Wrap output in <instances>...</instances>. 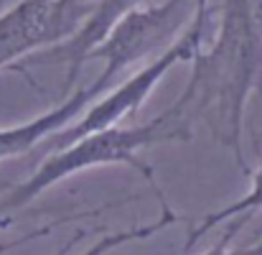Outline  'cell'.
<instances>
[{"instance_id":"obj_1","label":"cell","mask_w":262,"mask_h":255,"mask_svg":"<svg viewBox=\"0 0 262 255\" xmlns=\"http://www.w3.org/2000/svg\"><path fill=\"white\" fill-rule=\"evenodd\" d=\"M262 87V5L255 0H224L222 23L211 46L191 59V74L173 107L191 128L204 125L239 164L245 110Z\"/></svg>"},{"instance_id":"obj_2","label":"cell","mask_w":262,"mask_h":255,"mask_svg":"<svg viewBox=\"0 0 262 255\" xmlns=\"http://www.w3.org/2000/svg\"><path fill=\"white\" fill-rule=\"evenodd\" d=\"M191 135H193L191 123L183 120V115L173 105L148 123L112 125V128L94 130L84 138L59 148V151H51L28 179L8 186L5 194L0 197V217H8L10 212L23 209L26 204L38 199L43 191H49L51 186L61 184L64 179H69L74 173H84L89 169H102V166H130V169H135L138 173L145 176L148 186L166 202V197L161 194V186L156 184L153 169L140 161V153L145 148H153V146H161V143L191 141Z\"/></svg>"},{"instance_id":"obj_3","label":"cell","mask_w":262,"mask_h":255,"mask_svg":"<svg viewBox=\"0 0 262 255\" xmlns=\"http://www.w3.org/2000/svg\"><path fill=\"white\" fill-rule=\"evenodd\" d=\"M206 23H209V0H199V8H196V15H193L191 26L176 38L166 51L158 54V59H153L148 67H143L138 74H133L127 82H122L117 89H112L110 94L99 97V102L94 100V105L87 107L77 117V123H69L64 130H59L51 138H46L49 148L59 151V148L84 138V135L94 133V130L112 128V125L122 123L135 110H140L143 102L148 100V94L161 85V80L173 69L176 64L191 62L199 54V49L204 46Z\"/></svg>"},{"instance_id":"obj_4","label":"cell","mask_w":262,"mask_h":255,"mask_svg":"<svg viewBox=\"0 0 262 255\" xmlns=\"http://www.w3.org/2000/svg\"><path fill=\"white\" fill-rule=\"evenodd\" d=\"M199 0H163L130 10L112 26L104 41L92 49L89 59H102L104 69L94 82L110 87L120 72L148 59L156 51H166L176 38L191 26Z\"/></svg>"},{"instance_id":"obj_5","label":"cell","mask_w":262,"mask_h":255,"mask_svg":"<svg viewBox=\"0 0 262 255\" xmlns=\"http://www.w3.org/2000/svg\"><path fill=\"white\" fill-rule=\"evenodd\" d=\"M84 0H18L0 13V72L69 38L84 21Z\"/></svg>"},{"instance_id":"obj_6","label":"cell","mask_w":262,"mask_h":255,"mask_svg":"<svg viewBox=\"0 0 262 255\" xmlns=\"http://www.w3.org/2000/svg\"><path fill=\"white\" fill-rule=\"evenodd\" d=\"M145 3L148 0H97V3H92L84 21L77 26V31L69 38L38 51V64H54V62L64 64L67 67L64 94H72L79 82L84 62H89L92 49H97L104 41V36L112 31V26L117 21H122L130 10H135Z\"/></svg>"},{"instance_id":"obj_7","label":"cell","mask_w":262,"mask_h":255,"mask_svg":"<svg viewBox=\"0 0 262 255\" xmlns=\"http://www.w3.org/2000/svg\"><path fill=\"white\" fill-rule=\"evenodd\" d=\"M102 92H104V87L99 82H92L87 87H77L54 110H49V112H43L38 117H31V120H26L20 125L0 128V161L23 156V153L33 151L41 141H46L54 133L64 130L69 123H74L87 110L89 102H94Z\"/></svg>"},{"instance_id":"obj_8","label":"cell","mask_w":262,"mask_h":255,"mask_svg":"<svg viewBox=\"0 0 262 255\" xmlns=\"http://www.w3.org/2000/svg\"><path fill=\"white\" fill-rule=\"evenodd\" d=\"M257 209H262V164L257 166V171H255L252 186H250V191H247L245 197L234 199L232 204H227V207H222V209H216V212H209L196 227H191V232H188V238H186V243H183V253H191V250L196 248V243L204 240V238H206L211 230H216L219 225L232 222V220H237V217H252Z\"/></svg>"},{"instance_id":"obj_9","label":"cell","mask_w":262,"mask_h":255,"mask_svg":"<svg viewBox=\"0 0 262 255\" xmlns=\"http://www.w3.org/2000/svg\"><path fill=\"white\" fill-rule=\"evenodd\" d=\"M176 220V212L171 209V204H163L161 207V217L158 220H153V222H145V225H133V227H127V230H120V232H110V235H104V238H99L94 245H89L84 253L79 255H107L112 253L115 248H122V245H130V243H140V240H148V238H153V235H158V232H163L166 227H171ZM84 238V232H77L69 243H64V248L59 250L56 255H67L72 250V245L74 243H79Z\"/></svg>"},{"instance_id":"obj_10","label":"cell","mask_w":262,"mask_h":255,"mask_svg":"<svg viewBox=\"0 0 262 255\" xmlns=\"http://www.w3.org/2000/svg\"><path fill=\"white\" fill-rule=\"evenodd\" d=\"M0 189H8V184H5V181H0Z\"/></svg>"}]
</instances>
